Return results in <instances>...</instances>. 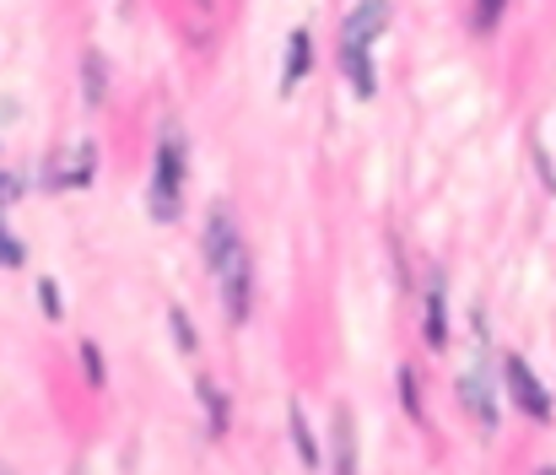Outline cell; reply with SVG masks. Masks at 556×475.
Instances as JSON below:
<instances>
[{
  "mask_svg": "<svg viewBox=\"0 0 556 475\" xmlns=\"http://www.w3.org/2000/svg\"><path fill=\"white\" fill-rule=\"evenodd\" d=\"M336 454H341V475H357V449H352V416H336Z\"/></svg>",
  "mask_w": 556,
  "mask_h": 475,
  "instance_id": "obj_7",
  "label": "cell"
},
{
  "mask_svg": "<svg viewBox=\"0 0 556 475\" xmlns=\"http://www.w3.org/2000/svg\"><path fill=\"white\" fill-rule=\"evenodd\" d=\"M383 16H389V0H357L346 16V49H368L383 33Z\"/></svg>",
  "mask_w": 556,
  "mask_h": 475,
  "instance_id": "obj_4",
  "label": "cell"
},
{
  "mask_svg": "<svg viewBox=\"0 0 556 475\" xmlns=\"http://www.w3.org/2000/svg\"><path fill=\"white\" fill-rule=\"evenodd\" d=\"M346 82L357 87V98H372V65H368V49H346Z\"/></svg>",
  "mask_w": 556,
  "mask_h": 475,
  "instance_id": "obj_6",
  "label": "cell"
},
{
  "mask_svg": "<svg viewBox=\"0 0 556 475\" xmlns=\"http://www.w3.org/2000/svg\"><path fill=\"white\" fill-rule=\"evenodd\" d=\"M179 178H185V152L179 141L168 136L157 147V173H152V216L157 222H174L179 216Z\"/></svg>",
  "mask_w": 556,
  "mask_h": 475,
  "instance_id": "obj_1",
  "label": "cell"
},
{
  "mask_svg": "<svg viewBox=\"0 0 556 475\" xmlns=\"http://www.w3.org/2000/svg\"><path fill=\"white\" fill-rule=\"evenodd\" d=\"M0 265H22V249L11 243V233H0Z\"/></svg>",
  "mask_w": 556,
  "mask_h": 475,
  "instance_id": "obj_13",
  "label": "cell"
},
{
  "mask_svg": "<svg viewBox=\"0 0 556 475\" xmlns=\"http://www.w3.org/2000/svg\"><path fill=\"white\" fill-rule=\"evenodd\" d=\"M87 98H92V103L103 98V60H98V54H87Z\"/></svg>",
  "mask_w": 556,
  "mask_h": 475,
  "instance_id": "obj_10",
  "label": "cell"
},
{
  "mask_svg": "<svg viewBox=\"0 0 556 475\" xmlns=\"http://www.w3.org/2000/svg\"><path fill=\"white\" fill-rule=\"evenodd\" d=\"M5 200H16V178H5V173H0V205H5Z\"/></svg>",
  "mask_w": 556,
  "mask_h": 475,
  "instance_id": "obj_15",
  "label": "cell"
},
{
  "mask_svg": "<svg viewBox=\"0 0 556 475\" xmlns=\"http://www.w3.org/2000/svg\"><path fill=\"white\" fill-rule=\"evenodd\" d=\"M81 362H87V378H92V384H103V357H98L92 346H81Z\"/></svg>",
  "mask_w": 556,
  "mask_h": 475,
  "instance_id": "obj_12",
  "label": "cell"
},
{
  "mask_svg": "<svg viewBox=\"0 0 556 475\" xmlns=\"http://www.w3.org/2000/svg\"><path fill=\"white\" fill-rule=\"evenodd\" d=\"M503 5H508V0H476V27L492 33V27L503 22Z\"/></svg>",
  "mask_w": 556,
  "mask_h": 475,
  "instance_id": "obj_9",
  "label": "cell"
},
{
  "mask_svg": "<svg viewBox=\"0 0 556 475\" xmlns=\"http://www.w3.org/2000/svg\"><path fill=\"white\" fill-rule=\"evenodd\" d=\"M427 340L432 346H443L448 340V324H443V298L432 292V303H427Z\"/></svg>",
  "mask_w": 556,
  "mask_h": 475,
  "instance_id": "obj_8",
  "label": "cell"
},
{
  "mask_svg": "<svg viewBox=\"0 0 556 475\" xmlns=\"http://www.w3.org/2000/svg\"><path fill=\"white\" fill-rule=\"evenodd\" d=\"M303 76H308V33H292V49H287V76H281V87L292 92Z\"/></svg>",
  "mask_w": 556,
  "mask_h": 475,
  "instance_id": "obj_5",
  "label": "cell"
},
{
  "mask_svg": "<svg viewBox=\"0 0 556 475\" xmlns=\"http://www.w3.org/2000/svg\"><path fill=\"white\" fill-rule=\"evenodd\" d=\"M216 282H222V309L232 324H243L249 318V254H243V243H232L227 249V260H216Z\"/></svg>",
  "mask_w": 556,
  "mask_h": 475,
  "instance_id": "obj_2",
  "label": "cell"
},
{
  "mask_svg": "<svg viewBox=\"0 0 556 475\" xmlns=\"http://www.w3.org/2000/svg\"><path fill=\"white\" fill-rule=\"evenodd\" d=\"M508 389H514V400H519V411H530L535 422H552V395L541 389V378L530 373V362L525 357H508Z\"/></svg>",
  "mask_w": 556,
  "mask_h": 475,
  "instance_id": "obj_3",
  "label": "cell"
},
{
  "mask_svg": "<svg viewBox=\"0 0 556 475\" xmlns=\"http://www.w3.org/2000/svg\"><path fill=\"white\" fill-rule=\"evenodd\" d=\"M292 433H298V443H303V460L314 465V438H308V427H303V411H292Z\"/></svg>",
  "mask_w": 556,
  "mask_h": 475,
  "instance_id": "obj_11",
  "label": "cell"
},
{
  "mask_svg": "<svg viewBox=\"0 0 556 475\" xmlns=\"http://www.w3.org/2000/svg\"><path fill=\"white\" fill-rule=\"evenodd\" d=\"M541 475H556V471H541Z\"/></svg>",
  "mask_w": 556,
  "mask_h": 475,
  "instance_id": "obj_16",
  "label": "cell"
},
{
  "mask_svg": "<svg viewBox=\"0 0 556 475\" xmlns=\"http://www.w3.org/2000/svg\"><path fill=\"white\" fill-rule=\"evenodd\" d=\"M174 335H179V346H194V329H189L185 314H174Z\"/></svg>",
  "mask_w": 556,
  "mask_h": 475,
  "instance_id": "obj_14",
  "label": "cell"
}]
</instances>
